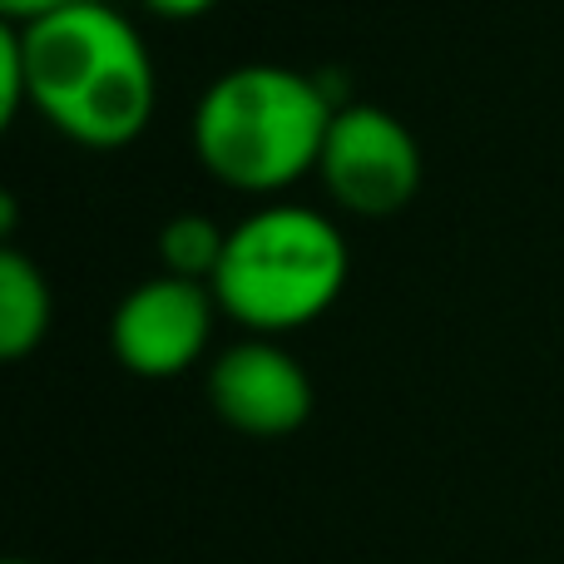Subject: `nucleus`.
Wrapping results in <instances>:
<instances>
[{
	"label": "nucleus",
	"instance_id": "12",
	"mask_svg": "<svg viewBox=\"0 0 564 564\" xmlns=\"http://www.w3.org/2000/svg\"><path fill=\"white\" fill-rule=\"evenodd\" d=\"M10 564H30V560H10Z\"/></svg>",
	"mask_w": 564,
	"mask_h": 564
},
{
	"label": "nucleus",
	"instance_id": "1",
	"mask_svg": "<svg viewBox=\"0 0 564 564\" xmlns=\"http://www.w3.org/2000/svg\"><path fill=\"white\" fill-rule=\"evenodd\" d=\"M30 65V105L79 149H124L149 129L159 75L144 35L115 6H79L20 25Z\"/></svg>",
	"mask_w": 564,
	"mask_h": 564
},
{
	"label": "nucleus",
	"instance_id": "9",
	"mask_svg": "<svg viewBox=\"0 0 564 564\" xmlns=\"http://www.w3.org/2000/svg\"><path fill=\"white\" fill-rule=\"evenodd\" d=\"M30 105V65H25V40L20 25L0 30V119L15 124V115Z\"/></svg>",
	"mask_w": 564,
	"mask_h": 564
},
{
	"label": "nucleus",
	"instance_id": "3",
	"mask_svg": "<svg viewBox=\"0 0 564 564\" xmlns=\"http://www.w3.org/2000/svg\"><path fill=\"white\" fill-rule=\"evenodd\" d=\"M351 248L327 214L302 204H268L228 228L214 297L224 317L253 337H282L317 322L341 297Z\"/></svg>",
	"mask_w": 564,
	"mask_h": 564
},
{
	"label": "nucleus",
	"instance_id": "2",
	"mask_svg": "<svg viewBox=\"0 0 564 564\" xmlns=\"http://www.w3.org/2000/svg\"><path fill=\"white\" fill-rule=\"evenodd\" d=\"M337 105L312 75L288 65H238L194 109V154L234 194H282L317 174Z\"/></svg>",
	"mask_w": 564,
	"mask_h": 564
},
{
	"label": "nucleus",
	"instance_id": "4",
	"mask_svg": "<svg viewBox=\"0 0 564 564\" xmlns=\"http://www.w3.org/2000/svg\"><path fill=\"white\" fill-rule=\"evenodd\" d=\"M317 178L341 214L391 218L421 188V144L391 109L337 105L317 159Z\"/></svg>",
	"mask_w": 564,
	"mask_h": 564
},
{
	"label": "nucleus",
	"instance_id": "7",
	"mask_svg": "<svg viewBox=\"0 0 564 564\" xmlns=\"http://www.w3.org/2000/svg\"><path fill=\"white\" fill-rule=\"evenodd\" d=\"M50 282L30 263L20 248L0 253V357L6 361H25L40 341L50 337Z\"/></svg>",
	"mask_w": 564,
	"mask_h": 564
},
{
	"label": "nucleus",
	"instance_id": "5",
	"mask_svg": "<svg viewBox=\"0 0 564 564\" xmlns=\"http://www.w3.org/2000/svg\"><path fill=\"white\" fill-rule=\"evenodd\" d=\"M218 297L208 282L174 273L144 278L109 317V351L124 371L144 381H174L208 351L218 317Z\"/></svg>",
	"mask_w": 564,
	"mask_h": 564
},
{
	"label": "nucleus",
	"instance_id": "6",
	"mask_svg": "<svg viewBox=\"0 0 564 564\" xmlns=\"http://www.w3.org/2000/svg\"><path fill=\"white\" fill-rule=\"evenodd\" d=\"M208 401L224 426L278 441L307 426L312 377L288 347H278V337H248L208 367Z\"/></svg>",
	"mask_w": 564,
	"mask_h": 564
},
{
	"label": "nucleus",
	"instance_id": "10",
	"mask_svg": "<svg viewBox=\"0 0 564 564\" xmlns=\"http://www.w3.org/2000/svg\"><path fill=\"white\" fill-rule=\"evenodd\" d=\"M69 6H79V0H0V15H6V25H35V20L59 15Z\"/></svg>",
	"mask_w": 564,
	"mask_h": 564
},
{
	"label": "nucleus",
	"instance_id": "11",
	"mask_svg": "<svg viewBox=\"0 0 564 564\" xmlns=\"http://www.w3.org/2000/svg\"><path fill=\"white\" fill-rule=\"evenodd\" d=\"M139 6L159 20H198V15H208L218 0H139Z\"/></svg>",
	"mask_w": 564,
	"mask_h": 564
},
{
	"label": "nucleus",
	"instance_id": "8",
	"mask_svg": "<svg viewBox=\"0 0 564 564\" xmlns=\"http://www.w3.org/2000/svg\"><path fill=\"white\" fill-rule=\"evenodd\" d=\"M228 234L204 214H178L159 228V263L164 273L188 278V282H214L218 263H224Z\"/></svg>",
	"mask_w": 564,
	"mask_h": 564
}]
</instances>
